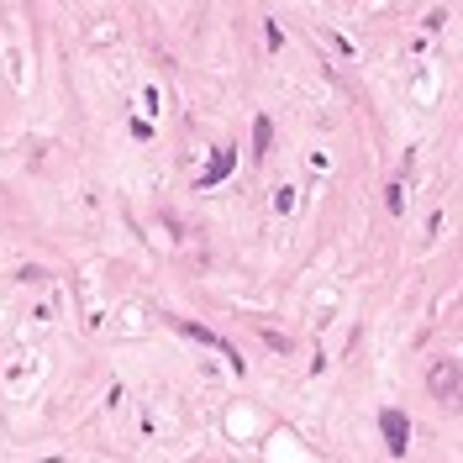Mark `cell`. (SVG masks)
Here are the masks:
<instances>
[{
    "mask_svg": "<svg viewBox=\"0 0 463 463\" xmlns=\"http://www.w3.org/2000/svg\"><path fill=\"white\" fill-rule=\"evenodd\" d=\"M427 390H432V400H442V405H458V358H437V363H432V374H427Z\"/></svg>",
    "mask_w": 463,
    "mask_h": 463,
    "instance_id": "1",
    "label": "cell"
},
{
    "mask_svg": "<svg viewBox=\"0 0 463 463\" xmlns=\"http://www.w3.org/2000/svg\"><path fill=\"white\" fill-rule=\"evenodd\" d=\"M253 142H258V153H264V147H269V121H264V116L253 121Z\"/></svg>",
    "mask_w": 463,
    "mask_h": 463,
    "instance_id": "3",
    "label": "cell"
},
{
    "mask_svg": "<svg viewBox=\"0 0 463 463\" xmlns=\"http://www.w3.org/2000/svg\"><path fill=\"white\" fill-rule=\"evenodd\" d=\"M405 432H411V427H405V416L400 411H385V437H390V453L395 458L405 453Z\"/></svg>",
    "mask_w": 463,
    "mask_h": 463,
    "instance_id": "2",
    "label": "cell"
}]
</instances>
